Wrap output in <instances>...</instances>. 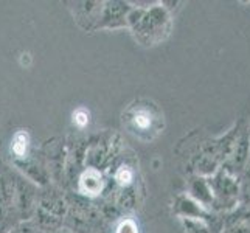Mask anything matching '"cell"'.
I'll return each mask as SVG.
<instances>
[{
	"label": "cell",
	"mask_w": 250,
	"mask_h": 233,
	"mask_svg": "<svg viewBox=\"0 0 250 233\" xmlns=\"http://www.w3.org/2000/svg\"><path fill=\"white\" fill-rule=\"evenodd\" d=\"M127 28L143 47H154L168 39L172 30L171 13L163 3L152 6H132L127 16Z\"/></svg>",
	"instance_id": "obj_1"
},
{
	"label": "cell",
	"mask_w": 250,
	"mask_h": 233,
	"mask_svg": "<svg viewBox=\"0 0 250 233\" xmlns=\"http://www.w3.org/2000/svg\"><path fill=\"white\" fill-rule=\"evenodd\" d=\"M122 126L134 139L149 143L165 129V115L157 103L148 98H139L129 103L123 110Z\"/></svg>",
	"instance_id": "obj_2"
},
{
	"label": "cell",
	"mask_w": 250,
	"mask_h": 233,
	"mask_svg": "<svg viewBox=\"0 0 250 233\" xmlns=\"http://www.w3.org/2000/svg\"><path fill=\"white\" fill-rule=\"evenodd\" d=\"M67 8L70 10L75 22L84 31H97L103 5L104 2L98 0H81V2H65Z\"/></svg>",
	"instance_id": "obj_3"
},
{
	"label": "cell",
	"mask_w": 250,
	"mask_h": 233,
	"mask_svg": "<svg viewBox=\"0 0 250 233\" xmlns=\"http://www.w3.org/2000/svg\"><path fill=\"white\" fill-rule=\"evenodd\" d=\"M107 185V179L104 172L95 168H83L75 180L76 194H80L85 199H100L104 193Z\"/></svg>",
	"instance_id": "obj_4"
},
{
	"label": "cell",
	"mask_w": 250,
	"mask_h": 233,
	"mask_svg": "<svg viewBox=\"0 0 250 233\" xmlns=\"http://www.w3.org/2000/svg\"><path fill=\"white\" fill-rule=\"evenodd\" d=\"M132 10V5L122 0H107L103 5L98 30H118L127 28V16Z\"/></svg>",
	"instance_id": "obj_5"
},
{
	"label": "cell",
	"mask_w": 250,
	"mask_h": 233,
	"mask_svg": "<svg viewBox=\"0 0 250 233\" xmlns=\"http://www.w3.org/2000/svg\"><path fill=\"white\" fill-rule=\"evenodd\" d=\"M10 152H11L13 163L30 157L33 154V149H31V137H30L28 131L19 129V131L14 132L13 139H11V145H10Z\"/></svg>",
	"instance_id": "obj_6"
},
{
	"label": "cell",
	"mask_w": 250,
	"mask_h": 233,
	"mask_svg": "<svg viewBox=\"0 0 250 233\" xmlns=\"http://www.w3.org/2000/svg\"><path fill=\"white\" fill-rule=\"evenodd\" d=\"M112 233H140V230H139V224H137L134 218L125 216L118 219Z\"/></svg>",
	"instance_id": "obj_7"
},
{
	"label": "cell",
	"mask_w": 250,
	"mask_h": 233,
	"mask_svg": "<svg viewBox=\"0 0 250 233\" xmlns=\"http://www.w3.org/2000/svg\"><path fill=\"white\" fill-rule=\"evenodd\" d=\"M72 123H73L75 127H78V129L87 127L89 123H90V112L85 107L75 109L73 114H72Z\"/></svg>",
	"instance_id": "obj_8"
},
{
	"label": "cell",
	"mask_w": 250,
	"mask_h": 233,
	"mask_svg": "<svg viewBox=\"0 0 250 233\" xmlns=\"http://www.w3.org/2000/svg\"><path fill=\"white\" fill-rule=\"evenodd\" d=\"M182 224L185 227V233H211L210 227L207 222L197 221V219H182Z\"/></svg>",
	"instance_id": "obj_9"
},
{
	"label": "cell",
	"mask_w": 250,
	"mask_h": 233,
	"mask_svg": "<svg viewBox=\"0 0 250 233\" xmlns=\"http://www.w3.org/2000/svg\"><path fill=\"white\" fill-rule=\"evenodd\" d=\"M6 233H41V232L33 226L31 221H23V222L16 224V226L8 230Z\"/></svg>",
	"instance_id": "obj_10"
},
{
	"label": "cell",
	"mask_w": 250,
	"mask_h": 233,
	"mask_svg": "<svg viewBox=\"0 0 250 233\" xmlns=\"http://www.w3.org/2000/svg\"><path fill=\"white\" fill-rule=\"evenodd\" d=\"M92 233H112V230L106 229V226H101V227H98L97 230L92 232Z\"/></svg>",
	"instance_id": "obj_11"
}]
</instances>
